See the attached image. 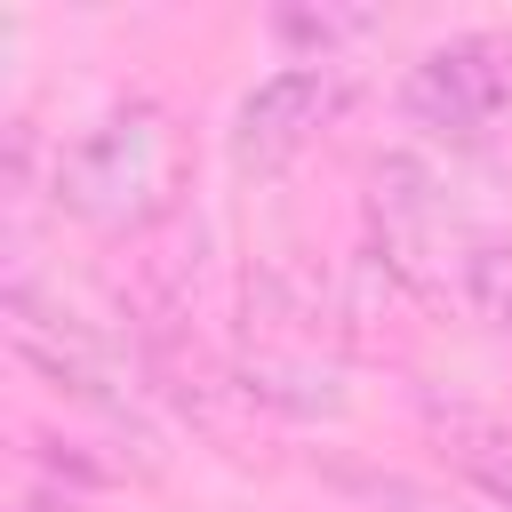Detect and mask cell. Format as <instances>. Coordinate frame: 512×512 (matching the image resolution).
Returning a JSON list of instances; mask_svg holds the SVG:
<instances>
[{"label": "cell", "instance_id": "6da1fadb", "mask_svg": "<svg viewBox=\"0 0 512 512\" xmlns=\"http://www.w3.org/2000/svg\"><path fill=\"white\" fill-rule=\"evenodd\" d=\"M184 168H192V152H184L176 112L152 104V96H128V104H112L96 128H80L56 152L48 192H56V208L72 224L120 240V232H152L160 216H176Z\"/></svg>", "mask_w": 512, "mask_h": 512}, {"label": "cell", "instance_id": "7a4b0ae2", "mask_svg": "<svg viewBox=\"0 0 512 512\" xmlns=\"http://www.w3.org/2000/svg\"><path fill=\"white\" fill-rule=\"evenodd\" d=\"M368 224H376L384 272H400V280H408L416 296H432V304H464V280H472L480 248L496 240V232H480V224L440 192V176L416 168V160H376V176H368Z\"/></svg>", "mask_w": 512, "mask_h": 512}, {"label": "cell", "instance_id": "3957f363", "mask_svg": "<svg viewBox=\"0 0 512 512\" xmlns=\"http://www.w3.org/2000/svg\"><path fill=\"white\" fill-rule=\"evenodd\" d=\"M240 376H248V392H256L264 408H288V416H336V408H344V368H336V352L320 344L312 304H296L280 280H256V288H248Z\"/></svg>", "mask_w": 512, "mask_h": 512}, {"label": "cell", "instance_id": "277c9868", "mask_svg": "<svg viewBox=\"0 0 512 512\" xmlns=\"http://www.w3.org/2000/svg\"><path fill=\"white\" fill-rule=\"evenodd\" d=\"M504 104H512V48L488 40V32L424 48L408 64V80H400V112L432 144H488V128L504 120Z\"/></svg>", "mask_w": 512, "mask_h": 512}, {"label": "cell", "instance_id": "5b68a950", "mask_svg": "<svg viewBox=\"0 0 512 512\" xmlns=\"http://www.w3.org/2000/svg\"><path fill=\"white\" fill-rule=\"evenodd\" d=\"M8 336H16V352H24L56 392H72V400H88V408H104V416H136V368L120 360V344L96 336L80 312L48 304L32 280H8Z\"/></svg>", "mask_w": 512, "mask_h": 512}, {"label": "cell", "instance_id": "8992f818", "mask_svg": "<svg viewBox=\"0 0 512 512\" xmlns=\"http://www.w3.org/2000/svg\"><path fill=\"white\" fill-rule=\"evenodd\" d=\"M344 72L336 64H288L272 80H256L232 112V168L240 176H280L296 152L320 144V128L344 112Z\"/></svg>", "mask_w": 512, "mask_h": 512}, {"label": "cell", "instance_id": "52a82bcc", "mask_svg": "<svg viewBox=\"0 0 512 512\" xmlns=\"http://www.w3.org/2000/svg\"><path fill=\"white\" fill-rule=\"evenodd\" d=\"M432 432H440V456L480 488V504L512 512V424L480 408H432Z\"/></svg>", "mask_w": 512, "mask_h": 512}, {"label": "cell", "instance_id": "ba28073f", "mask_svg": "<svg viewBox=\"0 0 512 512\" xmlns=\"http://www.w3.org/2000/svg\"><path fill=\"white\" fill-rule=\"evenodd\" d=\"M272 32H280L288 48H312V64H328V48H336V40L376 32V16H368V8H280V16H272Z\"/></svg>", "mask_w": 512, "mask_h": 512}, {"label": "cell", "instance_id": "9c48e42d", "mask_svg": "<svg viewBox=\"0 0 512 512\" xmlns=\"http://www.w3.org/2000/svg\"><path fill=\"white\" fill-rule=\"evenodd\" d=\"M376 504H392V512H464V504H448V496H432V488H416V480H360Z\"/></svg>", "mask_w": 512, "mask_h": 512}]
</instances>
